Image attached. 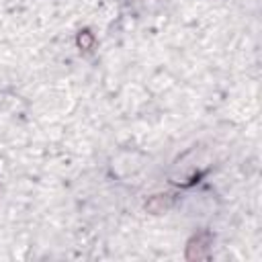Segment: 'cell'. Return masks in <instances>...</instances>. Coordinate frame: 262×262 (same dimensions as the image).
<instances>
[{"mask_svg":"<svg viewBox=\"0 0 262 262\" xmlns=\"http://www.w3.org/2000/svg\"><path fill=\"white\" fill-rule=\"evenodd\" d=\"M209 246H211V233H209V231H203V233L194 235V237L188 242L186 258H188V260L205 258V256L209 254Z\"/></svg>","mask_w":262,"mask_h":262,"instance_id":"cell-1","label":"cell"},{"mask_svg":"<svg viewBox=\"0 0 262 262\" xmlns=\"http://www.w3.org/2000/svg\"><path fill=\"white\" fill-rule=\"evenodd\" d=\"M172 205V194H154L145 203V211L149 213H164Z\"/></svg>","mask_w":262,"mask_h":262,"instance_id":"cell-2","label":"cell"},{"mask_svg":"<svg viewBox=\"0 0 262 262\" xmlns=\"http://www.w3.org/2000/svg\"><path fill=\"white\" fill-rule=\"evenodd\" d=\"M92 35L88 33V31H84V33H80V37H78V45L82 47V49H90L92 47Z\"/></svg>","mask_w":262,"mask_h":262,"instance_id":"cell-3","label":"cell"}]
</instances>
